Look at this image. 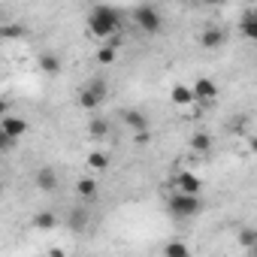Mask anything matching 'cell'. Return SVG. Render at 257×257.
I'll return each mask as SVG.
<instances>
[{
	"mask_svg": "<svg viewBox=\"0 0 257 257\" xmlns=\"http://www.w3.org/2000/svg\"><path fill=\"white\" fill-rule=\"evenodd\" d=\"M118 28H121V19H118V13H115L112 7L97 4V7L88 13V31H91L97 40H109V37H115Z\"/></svg>",
	"mask_w": 257,
	"mask_h": 257,
	"instance_id": "1",
	"label": "cell"
},
{
	"mask_svg": "<svg viewBox=\"0 0 257 257\" xmlns=\"http://www.w3.org/2000/svg\"><path fill=\"white\" fill-rule=\"evenodd\" d=\"M167 209H170V215H173V218L188 221V218H197V215L203 212V200H200V194H185V191H176V194L170 197Z\"/></svg>",
	"mask_w": 257,
	"mask_h": 257,
	"instance_id": "2",
	"label": "cell"
},
{
	"mask_svg": "<svg viewBox=\"0 0 257 257\" xmlns=\"http://www.w3.org/2000/svg\"><path fill=\"white\" fill-rule=\"evenodd\" d=\"M106 82L103 79H91L85 88H79V106L82 109H88V112H97L100 106H103V100H106Z\"/></svg>",
	"mask_w": 257,
	"mask_h": 257,
	"instance_id": "3",
	"label": "cell"
},
{
	"mask_svg": "<svg viewBox=\"0 0 257 257\" xmlns=\"http://www.w3.org/2000/svg\"><path fill=\"white\" fill-rule=\"evenodd\" d=\"M134 22H137V28H140L146 37H155V34H161V28H164V19H161V13H158L155 7H137Z\"/></svg>",
	"mask_w": 257,
	"mask_h": 257,
	"instance_id": "4",
	"label": "cell"
},
{
	"mask_svg": "<svg viewBox=\"0 0 257 257\" xmlns=\"http://www.w3.org/2000/svg\"><path fill=\"white\" fill-rule=\"evenodd\" d=\"M34 185H37L43 194H52V191H58L61 179H58V173H55L52 167H40V170L34 173Z\"/></svg>",
	"mask_w": 257,
	"mask_h": 257,
	"instance_id": "5",
	"label": "cell"
},
{
	"mask_svg": "<svg viewBox=\"0 0 257 257\" xmlns=\"http://www.w3.org/2000/svg\"><path fill=\"white\" fill-rule=\"evenodd\" d=\"M0 134L22 140V137L28 134V121H25V118H19V115H4V118H0Z\"/></svg>",
	"mask_w": 257,
	"mask_h": 257,
	"instance_id": "6",
	"label": "cell"
},
{
	"mask_svg": "<svg viewBox=\"0 0 257 257\" xmlns=\"http://www.w3.org/2000/svg\"><path fill=\"white\" fill-rule=\"evenodd\" d=\"M121 121L131 127L134 134H143V131H149V127H152V124H149V115L140 112V109H124V112H121Z\"/></svg>",
	"mask_w": 257,
	"mask_h": 257,
	"instance_id": "7",
	"label": "cell"
},
{
	"mask_svg": "<svg viewBox=\"0 0 257 257\" xmlns=\"http://www.w3.org/2000/svg\"><path fill=\"white\" fill-rule=\"evenodd\" d=\"M170 103L173 106H194L197 103V94H194V85H173L170 88Z\"/></svg>",
	"mask_w": 257,
	"mask_h": 257,
	"instance_id": "8",
	"label": "cell"
},
{
	"mask_svg": "<svg viewBox=\"0 0 257 257\" xmlns=\"http://www.w3.org/2000/svg\"><path fill=\"white\" fill-rule=\"evenodd\" d=\"M194 94H197V103H215L218 100V85L203 76V79L194 82Z\"/></svg>",
	"mask_w": 257,
	"mask_h": 257,
	"instance_id": "9",
	"label": "cell"
},
{
	"mask_svg": "<svg viewBox=\"0 0 257 257\" xmlns=\"http://www.w3.org/2000/svg\"><path fill=\"white\" fill-rule=\"evenodd\" d=\"M173 188H176V191H185V194H200L203 182H200V176H194V173H179L176 182H173Z\"/></svg>",
	"mask_w": 257,
	"mask_h": 257,
	"instance_id": "10",
	"label": "cell"
},
{
	"mask_svg": "<svg viewBox=\"0 0 257 257\" xmlns=\"http://www.w3.org/2000/svg\"><path fill=\"white\" fill-rule=\"evenodd\" d=\"M224 40H227V34H224L221 28H206V31L200 34V46H203V49H221Z\"/></svg>",
	"mask_w": 257,
	"mask_h": 257,
	"instance_id": "11",
	"label": "cell"
},
{
	"mask_svg": "<svg viewBox=\"0 0 257 257\" xmlns=\"http://www.w3.org/2000/svg\"><path fill=\"white\" fill-rule=\"evenodd\" d=\"M239 34H242L245 40H251V43H257V19H254L251 13H245V16L239 19Z\"/></svg>",
	"mask_w": 257,
	"mask_h": 257,
	"instance_id": "12",
	"label": "cell"
},
{
	"mask_svg": "<svg viewBox=\"0 0 257 257\" xmlns=\"http://www.w3.org/2000/svg\"><path fill=\"white\" fill-rule=\"evenodd\" d=\"M88 137H91V140H106V137H109V124H106V118H91V124H88Z\"/></svg>",
	"mask_w": 257,
	"mask_h": 257,
	"instance_id": "13",
	"label": "cell"
},
{
	"mask_svg": "<svg viewBox=\"0 0 257 257\" xmlns=\"http://www.w3.org/2000/svg\"><path fill=\"white\" fill-rule=\"evenodd\" d=\"M209 149H212V137H209V134L200 131V134L191 137V152H194V155H206Z\"/></svg>",
	"mask_w": 257,
	"mask_h": 257,
	"instance_id": "14",
	"label": "cell"
},
{
	"mask_svg": "<svg viewBox=\"0 0 257 257\" xmlns=\"http://www.w3.org/2000/svg\"><path fill=\"white\" fill-rule=\"evenodd\" d=\"M76 191H79L82 200H97V191H100V188H97L94 179H79V182H76Z\"/></svg>",
	"mask_w": 257,
	"mask_h": 257,
	"instance_id": "15",
	"label": "cell"
},
{
	"mask_svg": "<svg viewBox=\"0 0 257 257\" xmlns=\"http://www.w3.org/2000/svg\"><path fill=\"white\" fill-rule=\"evenodd\" d=\"M55 224H58L55 212H37L34 215V227L37 230H55Z\"/></svg>",
	"mask_w": 257,
	"mask_h": 257,
	"instance_id": "16",
	"label": "cell"
},
{
	"mask_svg": "<svg viewBox=\"0 0 257 257\" xmlns=\"http://www.w3.org/2000/svg\"><path fill=\"white\" fill-rule=\"evenodd\" d=\"M164 254H167V257H188L191 248H188L185 242H167V245H164Z\"/></svg>",
	"mask_w": 257,
	"mask_h": 257,
	"instance_id": "17",
	"label": "cell"
},
{
	"mask_svg": "<svg viewBox=\"0 0 257 257\" xmlns=\"http://www.w3.org/2000/svg\"><path fill=\"white\" fill-rule=\"evenodd\" d=\"M40 67H43V73H58L61 70V61H58V55H43L40 58Z\"/></svg>",
	"mask_w": 257,
	"mask_h": 257,
	"instance_id": "18",
	"label": "cell"
},
{
	"mask_svg": "<svg viewBox=\"0 0 257 257\" xmlns=\"http://www.w3.org/2000/svg\"><path fill=\"white\" fill-rule=\"evenodd\" d=\"M88 167H91V170H106V167H109V158H106L103 152H91V155H88Z\"/></svg>",
	"mask_w": 257,
	"mask_h": 257,
	"instance_id": "19",
	"label": "cell"
},
{
	"mask_svg": "<svg viewBox=\"0 0 257 257\" xmlns=\"http://www.w3.org/2000/svg\"><path fill=\"white\" fill-rule=\"evenodd\" d=\"M85 224H88V215H85L82 209L70 215V230H73V233H82V230H85Z\"/></svg>",
	"mask_w": 257,
	"mask_h": 257,
	"instance_id": "20",
	"label": "cell"
},
{
	"mask_svg": "<svg viewBox=\"0 0 257 257\" xmlns=\"http://www.w3.org/2000/svg\"><path fill=\"white\" fill-rule=\"evenodd\" d=\"M115 55H118V49H115V46H103V49H97V61H100V64H112V61H115Z\"/></svg>",
	"mask_w": 257,
	"mask_h": 257,
	"instance_id": "21",
	"label": "cell"
},
{
	"mask_svg": "<svg viewBox=\"0 0 257 257\" xmlns=\"http://www.w3.org/2000/svg\"><path fill=\"white\" fill-rule=\"evenodd\" d=\"M236 239H239V245H242V248H248V251H251V248H254V242H257V230H242Z\"/></svg>",
	"mask_w": 257,
	"mask_h": 257,
	"instance_id": "22",
	"label": "cell"
},
{
	"mask_svg": "<svg viewBox=\"0 0 257 257\" xmlns=\"http://www.w3.org/2000/svg\"><path fill=\"white\" fill-rule=\"evenodd\" d=\"M0 37H4V40H16V37H25V28H19V25H4V28H0Z\"/></svg>",
	"mask_w": 257,
	"mask_h": 257,
	"instance_id": "23",
	"label": "cell"
},
{
	"mask_svg": "<svg viewBox=\"0 0 257 257\" xmlns=\"http://www.w3.org/2000/svg\"><path fill=\"white\" fill-rule=\"evenodd\" d=\"M134 140H137V143H140V146H146V143H149V140H152V137H149V131H143V134H134Z\"/></svg>",
	"mask_w": 257,
	"mask_h": 257,
	"instance_id": "24",
	"label": "cell"
},
{
	"mask_svg": "<svg viewBox=\"0 0 257 257\" xmlns=\"http://www.w3.org/2000/svg\"><path fill=\"white\" fill-rule=\"evenodd\" d=\"M251 152H254V155H257V134H254V137H251Z\"/></svg>",
	"mask_w": 257,
	"mask_h": 257,
	"instance_id": "25",
	"label": "cell"
},
{
	"mask_svg": "<svg viewBox=\"0 0 257 257\" xmlns=\"http://www.w3.org/2000/svg\"><path fill=\"white\" fill-rule=\"evenodd\" d=\"M206 4H209V7H221V4H224V0H206Z\"/></svg>",
	"mask_w": 257,
	"mask_h": 257,
	"instance_id": "26",
	"label": "cell"
},
{
	"mask_svg": "<svg viewBox=\"0 0 257 257\" xmlns=\"http://www.w3.org/2000/svg\"><path fill=\"white\" fill-rule=\"evenodd\" d=\"M248 13H251V16H254V19H257V7H254V10H248Z\"/></svg>",
	"mask_w": 257,
	"mask_h": 257,
	"instance_id": "27",
	"label": "cell"
},
{
	"mask_svg": "<svg viewBox=\"0 0 257 257\" xmlns=\"http://www.w3.org/2000/svg\"><path fill=\"white\" fill-rule=\"evenodd\" d=\"M251 254H257V242H254V248H251Z\"/></svg>",
	"mask_w": 257,
	"mask_h": 257,
	"instance_id": "28",
	"label": "cell"
},
{
	"mask_svg": "<svg viewBox=\"0 0 257 257\" xmlns=\"http://www.w3.org/2000/svg\"><path fill=\"white\" fill-rule=\"evenodd\" d=\"M179 4H188V0H179Z\"/></svg>",
	"mask_w": 257,
	"mask_h": 257,
	"instance_id": "29",
	"label": "cell"
}]
</instances>
